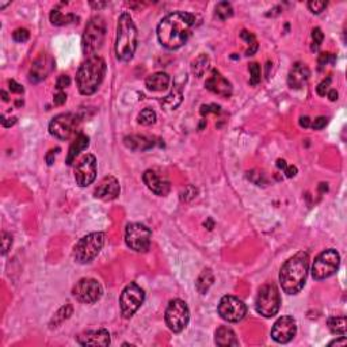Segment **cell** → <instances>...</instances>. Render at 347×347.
Returning a JSON list of instances; mask_svg holds the SVG:
<instances>
[{
    "mask_svg": "<svg viewBox=\"0 0 347 347\" xmlns=\"http://www.w3.org/2000/svg\"><path fill=\"white\" fill-rule=\"evenodd\" d=\"M197 16L185 11L172 12L158 26V40L166 49L175 50L187 42L191 36V30L195 26Z\"/></svg>",
    "mask_w": 347,
    "mask_h": 347,
    "instance_id": "1",
    "label": "cell"
},
{
    "mask_svg": "<svg viewBox=\"0 0 347 347\" xmlns=\"http://www.w3.org/2000/svg\"><path fill=\"white\" fill-rule=\"evenodd\" d=\"M309 270V255L300 251L283 263L279 271V282L283 292L287 295L299 293L307 282Z\"/></svg>",
    "mask_w": 347,
    "mask_h": 347,
    "instance_id": "2",
    "label": "cell"
},
{
    "mask_svg": "<svg viewBox=\"0 0 347 347\" xmlns=\"http://www.w3.org/2000/svg\"><path fill=\"white\" fill-rule=\"evenodd\" d=\"M106 63L99 56L89 57L80 65L76 75L77 89L83 95H91L101 87L105 79Z\"/></svg>",
    "mask_w": 347,
    "mask_h": 347,
    "instance_id": "3",
    "label": "cell"
},
{
    "mask_svg": "<svg viewBox=\"0 0 347 347\" xmlns=\"http://www.w3.org/2000/svg\"><path fill=\"white\" fill-rule=\"evenodd\" d=\"M137 28L132 16L128 12L118 18L117 38H115V54L120 61H129L133 59L137 49Z\"/></svg>",
    "mask_w": 347,
    "mask_h": 347,
    "instance_id": "4",
    "label": "cell"
},
{
    "mask_svg": "<svg viewBox=\"0 0 347 347\" xmlns=\"http://www.w3.org/2000/svg\"><path fill=\"white\" fill-rule=\"evenodd\" d=\"M106 38V22L102 16L97 15L90 19L83 33L81 48L85 56L93 57L103 46Z\"/></svg>",
    "mask_w": 347,
    "mask_h": 347,
    "instance_id": "5",
    "label": "cell"
},
{
    "mask_svg": "<svg viewBox=\"0 0 347 347\" xmlns=\"http://www.w3.org/2000/svg\"><path fill=\"white\" fill-rule=\"evenodd\" d=\"M103 244H105V234L94 232V234L87 235L84 238H81L76 243V246L73 247V258L77 263H81V265L91 262L101 252Z\"/></svg>",
    "mask_w": 347,
    "mask_h": 347,
    "instance_id": "6",
    "label": "cell"
},
{
    "mask_svg": "<svg viewBox=\"0 0 347 347\" xmlns=\"http://www.w3.org/2000/svg\"><path fill=\"white\" fill-rule=\"evenodd\" d=\"M255 308L263 317H273L278 313L281 308V295L275 285H263L258 292L255 300Z\"/></svg>",
    "mask_w": 347,
    "mask_h": 347,
    "instance_id": "7",
    "label": "cell"
},
{
    "mask_svg": "<svg viewBox=\"0 0 347 347\" xmlns=\"http://www.w3.org/2000/svg\"><path fill=\"white\" fill-rule=\"evenodd\" d=\"M340 265V255L334 248H328L317 255L312 266V277L316 281H322L331 277L338 271Z\"/></svg>",
    "mask_w": 347,
    "mask_h": 347,
    "instance_id": "8",
    "label": "cell"
},
{
    "mask_svg": "<svg viewBox=\"0 0 347 347\" xmlns=\"http://www.w3.org/2000/svg\"><path fill=\"white\" fill-rule=\"evenodd\" d=\"M152 232L148 226L140 222H133L126 226L125 242L130 250L136 252H147L150 250Z\"/></svg>",
    "mask_w": 347,
    "mask_h": 347,
    "instance_id": "9",
    "label": "cell"
},
{
    "mask_svg": "<svg viewBox=\"0 0 347 347\" xmlns=\"http://www.w3.org/2000/svg\"><path fill=\"white\" fill-rule=\"evenodd\" d=\"M146 299V293L137 283L130 282L128 286L122 291L120 296V308L121 313L125 319H129L138 311Z\"/></svg>",
    "mask_w": 347,
    "mask_h": 347,
    "instance_id": "10",
    "label": "cell"
},
{
    "mask_svg": "<svg viewBox=\"0 0 347 347\" xmlns=\"http://www.w3.org/2000/svg\"><path fill=\"white\" fill-rule=\"evenodd\" d=\"M190 311L187 304L181 299L171 300L166 311V323L171 331L181 332L189 324Z\"/></svg>",
    "mask_w": 347,
    "mask_h": 347,
    "instance_id": "11",
    "label": "cell"
},
{
    "mask_svg": "<svg viewBox=\"0 0 347 347\" xmlns=\"http://www.w3.org/2000/svg\"><path fill=\"white\" fill-rule=\"evenodd\" d=\"M77 124H79V117L76 114H59L49 124V132L53 137L59 138V140H68L75 133Z\"/></svg>",
    "mask_w": 347,
    "mask_h": 347,
    "instance_id": "12",
    "label": "cell"
},
{
    "mask_svg": "<svg viewBox=\"0 0 347 347\" xmlns=\"http://www.w3.org/2000/svg\"><path fill=\"white\" fill-rule=\"evenodd\" d=\"M72 295L79 303L94 304L98 300H101L103 295V287L97 279L83 278L73 286Z\"/></svg>",
    "mask_w": 347,
    "mask_h": 347,
    "instance_id": "13",
    "label": "cell"
},
{
    "mask_svg": "<svg viewBox=\"0 0 347 347\" xmlns=\"http://www.w3.org/2000/svg\"><path fill=\"white\" fill-rule=\"evenodd\" d=\"M247 313L246 304L235 296H224L218 304V315L228 323H238Z\"/></svg>",
    "mask_w": 347,
    "mask_h": 347,
    "instance_id": "14",
    "label": "cell"
},
{
    "mask_svg": "<svg viewBox=\"0 0 347 347\" xmlns=\"http://www.w3.org/2000/svg\"><path fill=\"white\" fill-rule=\"evenodd\" d=\"M97 178V159L91 154L84 155L75 167V181L80 187L91 185Z\"/></svg>",
    "mask_w": 347,
    "mask_h": 347,
    "instance_id": "15",
    "label": "cell"
},
{
    "mask_svg": "<svg viewBox=\"0 0 347 347\" xmlns=\"http://www.w3.org/2000/svg\"><path fill=\"white\" fill-rule=\"evenodd\" d=\"M297 332V324L292 316H282L279 317L271 328V338L277 343H289L296 336Z\"/></svg>",
    "mask_w": 347,
    "mask_h": 347,
    "instance_id": "16",
    "label": "cell"
},
{
    "mask_svg": "<svg viewBox=\"0 0 347 347\" xmlns=\"http://www.w3.org/2000/svg\"><path fill=\"white\" fill-rule=\"evenodd\" d=\"M142 181L147 185V187L156 195L164 197L170 193V181L163 174L156 172L155 170H147L142 175Z\"/></svg>",
    "mask_w": 347,
    "mask_h": 347,
    "instance_id": "17",
    "label": "cell"
},
{
    "mask_svg": "<svg viewBox=\"0 0 347 347\" xmlns=\"http://www.w3.org/2000/svg\"><path fill=\"white\" fill-rule=\"evenodd\" d=\"M53 68H54V61L52 60V57H49L48 54H41L33 63L32 68H30L28 81L30 83H40V81L48 77V75L52 72Z\"/></svg>",
    "mask_w": 347,
    "mask_h": 347,
    "instance_id": "18",
    "label": "cell"
},
{
    "mask_svg": "<svg viewBox=\"0 0 347 347\" xmlns=\"http://www.w3.org/2000/svg\"><path fill=\"white\" fill-rule=\"evenodd\" d=\"M120 183H118L117 178L105 177L99 182V185L94 190V197L99 198L102 201H113L120 195Z\"/></svg>",
    "mask_w": 347,
    "mask_h": 347,
    "instance_id": "19",
    "label": "cell"
},
{
    "mask_svg": "<svg viewBox=\"0 0 347 347\" xmlns=\"http://www.w3.org/2000/svg\"><path fill=\"white\" fill-rule=\"evenodd\" d=\"M205 87L220 97L229 98L232 95V84L218 72L217 69H213L210 76L206 79Z\"/></svg>",
    "mask_w": 347,
    "mask_h": 347,
    "instance_id": "20",
    "label": "cell"
},
{
    "mask_svg": "<svg viewBox=\"0 0 347 347\" xmlns=\"http://www.w3.org/2000/svg\"><path fill=\"white\" fill-rule=\"evenodd\" d=\"M76 342L80 346H102L106 347L111 343L110 339V334L107 330L101 328V330H95V331H87L76 336Z\"/></svg>",
    "mask_w": 347,
    "mask_h": 347,
    "instance_id": "21",
    "label": "cell"
},
{
    "mask_svg": "<svg viewBox=\"0 0 347 347\" xmlns=\"http://www.w3.org/2000/svg\"><path fill=\"white\" fill-rule=\"evenodd\" d=\"M309 76H311V71L307 65L303 63H296L287 76V84L291 85L292 89H301L307 84Z\"/></svg>",
    "mask_w": 347,
    "mask_h": 347,
    "instance_id": "22",
    "label": "cell"
},
{
    "mask_svg": "<svg viewBox=\"0 0 347 347\" xmlns=\"http://www.w3.org/2000/svg\"><path fill=\"white\" fill-rule=\"evenodd\" d=\"M170 76L166 72H156L147 77L146 85L150 91L158 93V91H164V90L168 89L170 87Z\"/></svg>",
    "mask_w": 347,
    "mask_h": 347,
    "instance_id": "23",
    "label": "cell"
},
{
    "mask_svg": "<svg viewBox=\"0 0 347 347\" xmlns=\"http://www.w3.org/2000/svg\"><path fill=\"white\" fill-rule=\"evenodd\" d=\"M214 342L217 346L221 347L239 346V340L236 339L235 332L226 326H221L217 328V331L214 334Z\"/></svg>",
    "mask_w": 347,
    "mask_h": 347,
    "instance_id": "24",
    "label": "cell"
},
{
    "mask_svg": "<svg viewBox=\"0 0 347 347\" xmlns=\"http://www.w3.org/2000/svg\"><path fill=\"white\" fill-rule=\"evenodd\" d=\"M89 146H90L89 136H85V134L83 133L79 134L76 137V140H75V141L71 144V147H69L68 156H67V164H68V166H72L73 163H75V160H76L77 155L80 154L81 151H84Z\"/></svg>",
    "mask_w": 347,
    "mask_h": 347,
    "instance_id": "25",
    "label": "cell"
},
{
    "mask_svg": "<svg viewBox=\"0 0 347 347\" xmlns=\"http://www.w3.org/2000/svg\"><path fill=\"white\" fill-rule=\"evenodd\" d=\"M125 146L132 151H147L154 147L152 138L140 136V134H133V136H126L124 138Z\"/></svg>",
    "mask_w": 347,
    "mask_h": 347,
    "instance_id": "26",
    "label": "cell"
},
{
    "mask_svg": "<svg viewBox=\"0 0 347 347\" xmlns=\"http://www.w3.org/2000/svg\"><path fill=\"white\" fill-rule=\"evenodd\" d=\"M213 282L214 277L212 270L210 269H204L201 274H199V277H198L197 282H195V287H197V291L201 295H205L206 292L210 289V286L213 285Z\"/></svg>",
    "mask_w": 347,
    "mask_h": 347,
    "instance_id": "27",
    "label": "cell"
},
{
    "mask_svg": "<svg viewBox=\"0 0 347 347\" xmlns=\"http://www.w3.org/2000/svg\"><path fill=\"white\" fill-rule=\"evenodd\" d=\"M77 20H79V18H77L76 15H73V14H67V15H64V14H63L60 10H57V8H53L52 12H50V22H52V24H54V26H65V24L75 23Z\"/></svg>",
    "mask_w": 347,
    "mask_h": 347,
    "instance_id": "28",
    "label": "cell"
},
{
    "mask_svg": "<svg viewBox=\"0 0 347 347\" xmlns=\"http://www.w3.org/2000/svg\"><path fill=\"white\" fill-rule=\"evenodd\" d=\"M182 90L181 89H174L171 94H168L167 97L162 99V106L166 110H175L178 106L182 103Z\"/></svg>",
    "mask_w": 347,
    "mask_h": 347,
    "instance_id": "29",
    "label": "cell"
},
{
    "mask_svg": "<svg viewBox=\"0 0 347 347\" xmlns=\"http://www.w3.org/2000/svg\"><path fill=\"white\" fill-rule=\"evenodd\" d=\"M327 326L334 335H346V316H339V317L334 316V317H330L327 322Z\"/></svg>",
    "mask_w": 347,
    "mask_h": 347,
    "instance_id": "30",
    "label": "cell"
},
{
    "mask_svg": "<svg viewBox=\"0 0 347 347\" xmlns=\"http://www.w3.org/2000/svg\"><path fill=\"white\" fill-rule=\"evenodd\" d=\"M208 68H209V57L206 56V54L198 56L197 59L191 63V71H193L194 75L198 77L204 76L206 71H208Z\"/></svg>",
    "mask_w": 347,
    "mask_h": 347,
    "instance_id": "31",
    "label": "cell"
},
{
    "mask_svg": "<svg viewBox=\"0 0 347 347\" xmlns=\"http://www.w3.org/2000/svg\"><path fill=\"white\" fill-rule=\"evenodd\" d=\"M72 305H69V304H67V305H64V307H61L59 311L54 313V316H53V319L50 320V328L53 327H57V326H60L64 320H67L69 317V316L72 315Z\"/></svg>",
    "mask_w": 347,
    "mask_h": 347,
    "instance_id": "32",
    "label": "cell"
},
{
    "mask_svg": "<svg viewBox=\"0 0 347 347\" xmlns=\"http://www.w3.org/2000/svg\"><path fill=\"white\" fill-rule=\"evenodd\" d=\"M232 15H234V8H232V4L228 2H220L216 6V16L220 20H226Z\"/></svg>",
    "mask_w": 347,
    "mask_h": 347,
    "instance_id": "33",
    "label": "cell"
},
{
    "mask_svg": "<svg viewBox=\"0 0 347 347\" xmlns=\"http://www.w3.org/2000/svg\"><path fill=\"white\" fill-rule=\"evenodd\" d=\"M240 37H242L243 40L246 41L247 44L250 45V48L247 49L246 54L247 56H252L256 50H258V42H256V38H255V36L252 34V33L247 32V30H242V33H240Z\"/></svg>",
    "mask_w": 347,
    "mask_h": 347,
    "instance_id": "34",
    "label": "cell"
},
{
    "mask_svg": "<svg viewBox=\"0 0 347 347\" xmlns=\"http://www.w3.org/2000/svg\"><path fill=\"white\" fill-rule=\"evenodd\" d=\"M155 121H156V113L150 107H147L138 114V124H141V125L150 126L155 124Z\"/></svg>",
    "mask_w": 347,
    "mask_h": 347,
    "instance_id": "35",
    "label": "cell"
},
{
    "mask_svg": "<svg viewBox=\"0 0 347 347\" xmlns=\"http://www.w3.org/2000/svg\"><path fill=\"white\" fill-rule=\"evenodd\" d=\"M248 69H250V73H251L250 84L256 85L259 81H261V65H259L258 63H251Z\"/></svg>",
    "mask_w": 347,
    "mask_h": 347,
    "instance_id": "36",
    "label": "cell"
},
{
    "mask_svg": "<svg viewBox=\"0 0 347 347\" xmlns=\"http://www.w3.org/2000/svg\"><path fill=\"white\" fill-rule=\"evenodd\" d=\"M323 38H324V34L322 33V28H319V27L313 28V32H312V40H313L312 50H313V52L319 50L320 45H322V42H323Z\"/></svg>",
    "mask_w": 347,
    "mask_h": 347,
    "instance_id": "37",
    "label": "cell"
},
{
    "mask_svg": "<svg viewBox=\"0 0 347 347\" xmlns=\"http://www.w3.org/2000/svg\"><path fill=\"white\" fill-rule=\"evenodd\" d=\"M28 37H30V33H28L27 28L19 27L12 33V38H14V41H16V42H26V41L28 40Z\"/></svg>",
    "mask_w": 347,
    "mask_h": 347,
    "instance_id": "38",
    "label": "cell"
},
{
    "mask_svg": "<svg viewBox=\"0 0 347 347\" xmlns=\"http://www.w3.org/2000/svg\"><path fill=\"white\" fill-rule=\"evenodd\" d=\"M336 60L335 54H332V53H322L319 56V69L322 71V69L326 67V65L328 64V63H331V64H334Z\"/></svg>",
    "mask_w": 347,
    "mask_h": 347,
    "instance_id": "39",
    "label": "cell"
},
{
    "mask_svg": "<svg viewBox=\"0 0 347 347\" xmlns=\"http://www.w3.org/2000/svg\"><path fill=\"white\" fill-rule=\"evenodd\" d=\"M327 2H320V0H312V2H308V8L311 10L313 14H320L322 11H324V8L327 7Z\"/></svg>",
    "mask_w": 347,
    "mask_h": 347,
    "instance_id": "40",
    "label": "cell"
},
{
    "mask_svg": "<svg viewBox=\"0 0 347 347\" xmlns=\"http://www.w3.org/2000/svg\"><path fill=\"white\" fill-rule=\"evenodd\" d=\"M12 246V236L8 232L2 234V254L6 255Z\"/></svg>",
    "mask_w": 347,
    "mask_h": 347,
    "instance_id": "41",
    "label": "cell"
},
{
    "mask_svg": "<svg viewBox=\"0 0 347 347\" xmlns=\"http://www.w3.org/2000/svg\"><path fill=\"white\" fill-rule=\"evenodd\" d=\"M330 84H331V77L328 76L327 79H324V80L317 85V89H316L317 90V94L322 95V97H324V95L328 93V87H330Z\"/></svg>",
    "mask_w": 347,
    "mask_h": 347,
    "instance_id": "42",
    "label": "cell"
},
{
    "mask_svg": "<svg viewBox=\"0 0 347 347\" xmlns=\"http://www.w3.org/2000/svg\"><path fill=\"white\" fill-rule=\"evenodd\" d=\"M209 113H220V106H217V105H202L201 106V114L202 115H208Z\"/></svg>",
    "mask_w": 347,
    "mask_h": 347,
    "instance_id": "43",
    "label": "cell"
},
{
    "mask_svg": "<svg viewBox=\"0 0 347 347\" xmlns=\"http://www.w3.org/2000/svg\"><path fill=\"white\" fill-rule=\"evenodd\" d=\"M69 84H71V79H69V76H67V75H61V76L57 79L56 87L61 91V90L65 89V87H69Z\"/></svg>",
    "mask_w": 347,
    "mask_h": 347,
    "instance_id": "44",
    "label": "cell"
},
{
    "mask_svg": "<svg viewBox=\"0 0 347 347\" xmlns=\"http://www.w3.org/2000/svg\"><path fill=\"white\" fill-rule=\"evenodd\" d=\"M326 125H327V118L317 117L315 121H313V124H312V128H313V130H320L323 129Z\"/></svg>",
    "mask_w": 347,
    "mask_h": 347,
    "instance_id": "45",
    "label": "cell"
},
{
    "mask_svg": "<svg viewBox=\"0 0 347 347\" xmlns=\"http://www.w3.org/2000/svg\"><path fill=\"white\" fill-rule=\"evenodd\" d=\"M60 151V148H54V150H50L46 154V156H45V160H46V163H48V166H53V163H54V159H56V154Z\"/></svg>",
    "mask_w": 347,
    "mask_h": 347,
    "instance_id": "46",
    "label": "cell"
},
{
    "mask_svg": "<svg viewBox=\"0 0 347 347\" xmlns=\"http://www.w3.org/2000/svg\"><path fill=\"white\" fill-rule=\"evenodd\" d=\"M8 85H10V91L15 94H23V87L20 84H18L15 80H10L8 81Z\"/></svg>",
    "mask_w": 347,
    "mask_h": 347,
    "instance_id": "47",
    "label": "cell"
},
{
    "mask_svg": "<svg viewBox=\"0 0 347 347\" xmlns=\"http://www.w3.org/2000/svg\"><path fill=\"white\" fill-rule=\"evenodd\" d=\"M65 101H67V94L63 93V91H59L54 95V105L56 106H61L63 103H65Z\"/></svg>",
    "mask_w": 347,
    "mask_h": 347,
    "instance_id": "48",
    "label": "cell"
},
{
    "mask_svg": "<svg viewBox=\"0 0 347 347\" xmlns=\"http://www.w3.org/2000/svg\"><path fill=\"white\" fill-rule=\"evenodd\" d=\"M283 171H285V174H286L287 178H293L296 174H297V168H296L295 166H287Z\"/></svg>",
    "mask_w": 347,
    "mask_h": 347,
    "instance_id": "49",
    "label": "cell"
},
{
    "mask_svg": "<svg viewBox=\"0 0 347 347\" xmlns=\"http://www.w3.org/2000/svg\"><path fill=\"white\" fill-rule=\"evenodd\" d=\"M346 343H347L346 336H340V339L332 340L331 343H330V346H344Z\"/></svg>",
    "mask_w": 347,
    "mask_h": 347,
    "instance_id": "50",
    "label": "cell"
},
{
    "mask_svg": "<svg viewBox=\"0 0 347 347\" xmlns=\"http://www.w3.org/2000/svg\"><path fill=\"white\" fill-rule=\"evenodd\" d=\"M300 125L303 128H309L311 126V120L308 117H301L300 118Z\"/></svg>",
    "mask_w": 347,
    "mask_h": 347,
    "instance_id": "51",
    "label": "cell"
},
{
    "mask_svg": "<svg viewBox=\"0 0 347 347\" xmlns=\"http://www.w3.org/2000/svg\"><path fill=\"white\" fill-rule=\"evenodd\" d=\"M16 122V118H10V121H6V118H2V124H3L4 128H10Z\"/></svg>",
    "mask_w": 347,
    "mask_h": 347,
    "instance_id": "52",
    "label": "cell"
},
{
    "mask_svg": "<svg viewBox=\"0 0 347 347\" xmlns=\"http://www.w3.org/2000/svg\"><path fill=\"white\" fill-rule=\"evenodd\" d=\"M327 94H328V98H330V101H332V102H335L336 99H338V95H339L336 90H330Z\"/></svg>",
    "mask_w": 347,
    "mask_h": 347,
    "instance_id": "53",
    "label": "cell"
},
{
    "mask_svg": "<svg viewBox=\"0 0 347 347\" xmlns=\"http://www.w3.org/2000/svg\"><path fill=\"white\" fill-rule=\"evenodd\" d=\"M277 167H278V168H281V170H285V168L287 167V164H286V162H285V160H281V159H279L278 162H277Z\"/></svg>",
    "mask_w": 347,
    "mask_h": 347,
    "instance_id": "54",
    "label": "cell"
},
{
    "mask_svg": "<svg viewBox=\"0 0 347 347\" xmlns=\"http://www.w3.org/2000/svg\"><path fill=\"white\" fill-rule=\"evenodd\" d=\"M91 6L95 8H101V7H105V6H107V3H91Z\"/></svg>",
    "mask_w": 347,
    "mask_h": 347,
    "instance_id": "55",
    "label": "cell"
},
{
    "mask_svg": "<svg viewBox=\"0 0 347 347\" xmlns=\"http://www.w3.org/2000/svg\"><path fill=\"white\" fill-rule=\"evenodd\" d=\"M2 95H3V101H4V102H7V101H8V95H7V93H6V91H2Z\"/></svg>",
    "mask_w": 347,
    "mask_h": 347,
    "instance_id": "56",
    "label": "cell"
},
{
    "mask_svg": "<svg viewBox=\"0 0 347 347\" xmlns=\"http://www.w3.org/2000/svg\"><path fill=\"white\" fill-rule=\"evenodd\" d=\"M7 4H10V3H2V4H0V8H4V7H6V6H7Z\"/></svg>",
    "mask_w": 347,
    "mask_h": 347,
    "instance_id": "57",
    "label": "cell"
}]
</instances>
